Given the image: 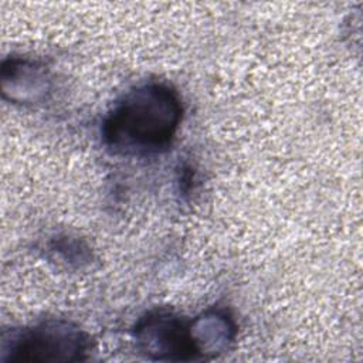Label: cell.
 Returning <instances> with one entry per match:
<instances>
[{
    "mask_svg": "<svg viewBox=\"0 0 363 363\" xmlns=\"http://www.w3.org/2000/svg\"><path fill=\"white\" fill-rule=\"evenodd\" d=\"M135 337L139 350L153 360L203 359L193 335L191 322L172 312H149L136 325Z\"/></svg>",
    "mask_w": 363,
    "mask_h": 363,
    "instance_id": "cell-3",
    "label": "cell"
},
{
    "mask_svg": "<svg viewBox=\"0 0 363 363\" xmlns=\"http://www.w3.org/2000/svg\"><path fill=\"white\" fill-rule=\"evenodd\" d=\"M180 99L164 84H145L115 104L102 125L105 145L116 155L146 156L172 143L182 119Z\"/></svg>",
    "mask_w": 363,
    "mask_h": 363,
    "instance_id": "cell-1",
    "label": "cell"
},
{
    "mask_svg": "<svg viewBox=\"0 0 363 363\" xmlns=\"http://www.w3.org/2000/svg\"><path fill=\"white\" fill-rule=\"evenodd\" d=\"M88 336L65 320H47L13 329L3 336V362H78L85 359Z\"/></svg>",
    "mask_w": 363,
    "mask_h": 363,
    "instance_id": "cell-2",
    "label": "cell"
}]
</instances>
